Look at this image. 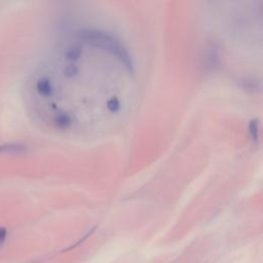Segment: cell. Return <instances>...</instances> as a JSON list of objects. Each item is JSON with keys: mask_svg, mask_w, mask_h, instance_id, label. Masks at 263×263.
Masks as SVG:
<instances>
[{"mask_svg": "<svg viewBox=\"0 0 263 263\" xmlns=\"http://www.w3.org/2000/svg\"><path fill=\"white\" fill-rule=\"evenodd\" d=\"M5 238H6L5 228L0 227V246H1L5 242Z\"/></svg>", "mask_w": 263, "mask_h": 263, "instance_id": "obj_1", "label": "cell"}, {"mask_svg": "<svg viewBox=\"0 0 263 263\" xmlns=\"http://www.w3.org/2000/svg\"><path fill=\"white\" fill-rule=\"evenodd\" d=\"M5 149H6V148H5V147H4V148H3V147H0V152H1V151H3V150H5Z\"/></svg>", "mask_w": 263, "mask_h": 263, "instance_id": "obj_2", "label": "cell"}]
</instances>
